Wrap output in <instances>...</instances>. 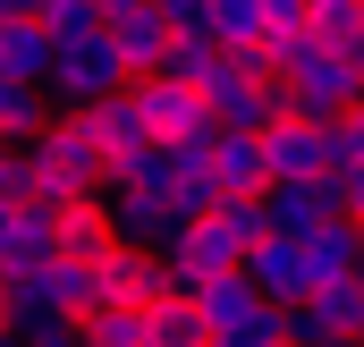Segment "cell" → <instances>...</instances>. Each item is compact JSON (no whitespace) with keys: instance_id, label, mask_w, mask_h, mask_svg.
<instances>
[{"instance_id":"3","label":"cell","mask_w":364,"mask_h":347,"mask_svg":"<svg viewBox=\"0 0 364 347\" xmlns=\"http://www.w3.org/2000/svg\"><path fill=\"white\" fill-rule=\"evenodd\" d=\"M43 93H51L60 110H93V102L127 93V68H119L110 34L93 26V34H68V43H51V77H43Z\"/></svg>"},{"instance_id":"20","label":"cell","mask_w":364,"mask_h":347,"mask_svg":"<svg viewBox=\"0 0 364 347\" xmlns=\"http://www.w3.org/2000/svg\"><path fill=\"white\" fill-rule=\"evenodd\" d=\"M203 220H212V237H220V246H229L237 262H246L255 246H263V237H272V212H263V195H220Z\"/></svg>"},{"instance_id":"33","label":"cell","mask_w":364,"mask_h":347,"mask_svg":"<svg viewBox=\"0 0 364 347\" xmlns=\"http://www.w3.org/2000/svg\"><path fill=\"white\" fill-rule=\"evenodd\" d=\"M0 347H26V339H17V331H9V339H0Z\"/></svg>"},{"instance_id":"5","label":"cell","mask_w":364,"mask_h":347,"mask_svg":"<svg viewBox=\"0 0 364 347\" xmlns=\"http://www.w3.org/2000/svg\"><path fill=\"white\" fill-rule=\"evenodd\" d=\"M9 305H17V322H43V314H60V322H85L93 314V262H34V271H17L9 279Z\"/></svg>"},{"instance_id":"11","label":"cell","mask_w":364,"mask_h":347,"mask_svg":"<svg viewBox=\"0 0 364 347\" xmlns=\"http://www.w3.org/2000/svg\"><path fill=\"white\" fill-rule=\"evenodd\" d=\"M161 271H170V288H178V297H195V288H212L220 271H246V262L212 237V220H186L178 237L161 246Z\"/></svg>"},{"instance_id":"21","label":"cell","mask_w":364,"mask_h":347,"mask_svg":"<svg viewBox=\"0 0 364 347\" xmlns=\"http://www.w3.org/2000/svg\"><path fill=\"white\" fill-rule=\"evenodd\" d=\"M305 255H314V279H322V288H331V279H356L364 229H356V220H331V229H314V237H305Z\"/></svg>"},{"instance_id":"34","label":"cell","mask_w":364,"mask_h":347,"mask_svg":"<svg viewBox=\"0 0 364 347\" xmlns=\"http://www.w3.org/2000/svg\"><path fill=\"white\" fill-rule=\"evenodd\" d=\"M356 144H364V110H356Z\"/></svg>"},{"instance_id":"24","label":"cell","mask_w":364,"mask_h":347,"mask_svg":"<svg viewBox=\"0 0 364 347\" xmlns=\"http://www.w3.org/2000/svg\"><path fill=\"white\" fill-rule=\"evenodd\" d=\"M153 347H212V322H203V305L170 288V297L153 305Z\"/></svg>"},{"instance_id":"23","label":"cell","mask_w":364,"mask_h":347,"mask_svg":"<svg viewBox=\"0 0 364 347\" xmlns=\"http://www.w3.org/2000/svg\"><path fill=\"white\" fill-rule=\"evenodd\" d=\"M305 34L322 51H364V0H305Z\"/></svg>"},{"instance_id":"18","label":"cell","mask_w":364,"mask_h":347,"mask_svg":"<svg viewBox=\"0 0 364 347\" xmlns=\"http://www.w3.org/2000/svg\"><path fill=\"white\" fill-rule=\"evenodd\" d=\"M93 119V144H102V161L119 170V161H136L153 136H144V110H136V93H110V102H93L85 110Z\"/></svg>"},{"instance_id":"26","label":"cell","mask_w":364,"mask_h":347,"mask_svg":"<svg viewBox=\"0 0 364 347\" xmlns=\"http://www.w3.org/2000/svg\"><path fill=\"white\" fill-rule=\"evenodd\" d=\"M212 34H220V51H255L263 43V0H212Z\"/></svg>"},{"instance_id":"4","label":"cell","mask_w":364,"mask_h":347,"mask_svg":"<svg viewBox=\"0 0 364 347\" xmlns=\"http://www.w3.org/2000/svg\"><path fill=\"white\" fill-rule=\"evenodd\" d=\"M203 102H212V127H255V136H263V127H279V119H296L288 85H279V77H255L237 51L220 60V77L203 85Z\"/></svg>"},{"instance_id":"9","label":"cell","mask_w":364,"mask_h":347,"mask_svg":"<svg viewBox=\"0 0 364 347\" xmlns=\"http://www.w3.org/2000/svg\"><path fill=\"white\" fill-rule=\"evenodd\" d=\"M170 297V271H161V255H144V246H110V255L93 262V305H161Z\"/></svg>"},{"instance_id":"29","label":"cell","mask_w":364,"mask_h":347,"mask_svg":"<svg viewBox=\"0 0 364 347\" xmlns=\"http://www.w3.org/2000/svg\"><path fill=\"white\" fill-rule=\"evenodd\" d=\"M0 203H26V144H0Z\"/></svg>"},{"instance_id":"14","label":"cell","mask_w":364,"mask_h":347,"mask_svg":"<svg viewBox=\"0 0 364 347\" xmlns=\"http://www.w3.org/2000/svg\"><path fill=\"white\" fill-rule=\"evenodd\" d=\"M51 262V212L43 203H0V279Z\"/></svg>"},{"instance_id":"27","label":"cell","mask_w":364,"mask_h":347,"mask_svg":"<svg viewBox=\"0 0 364 347\" xmlns=\"http://www.w3.org/2000/svg\"><path fill=\"white\" fill-rule=\"evenodd\" d=\"M102 26V0H43V34L68 43V34H93Z\"/></svg>"},{"instance_id":"25","label":"cell","mask_w":364,"mask_h":347,"mask_svg":"<svg viewBox=\"0 0 364 347\" xmlns=\"http://www.w3.org/2000/svg\"><path fill=\"white\" fill-rule=\"evenodd\" d=\"M220 60H229V51H220V34H178V43H170V60H161V77H178V85H212V77H220Z\"/></svg>"},{"instance_id":"8","label":"cell","mask_w":364,"mask_h":347,"mask_svg":"<svg viewBox=\"0 0 364 347\" xmlns=\"http://www.w3.org/2000/svg\"><path fill=\"white\" fill-rule=\"evenodd\" d=\"M288 347H364V288L331 279L305 305H288Z\"/></svg>"},{"instance_id":"7","label":"cell","mask_w":364,"mask_h":347,"mask_svg":"<svg viewBox=\"0 0 364 347\" xmlns=\"http://www.w3.org/2000/svg\"><path fill=\"white\" fill-rule=\"evenodd\" d=\"M127 93H136L153 144H212V136H220V127H212V102L195 85H178V77H136Z\"/></svg>"},{"instance_id":"32","label":"cell","mask_w":364,"mask_h":347,"mask_svg":"<svg viewBox=\"0 0 364 347\" xmlns=\"http://www.w3.org/2000/svg\"><path fill=\"white\" fill-rule=\"evenodd\" d=\"M0 17H43V0H0Z\"/></svg>"},{"instance_id":"6","label":"cell","mask_w":364,"mask_h":347,"mask_svg":"<svg viewBox=\"0 0 364 347\" xmlns=\"http://www.w3.org/2000/svg\"><path fill=\"white\" fill-rule=\"evenodd\" d=\"M102 34H110L127 85H136V77H161V60H170V43H178V26L161 17V0H110V9H102Z\"/></svg>"},{"instance_id":"31","label":"cell","mask_w":364,"mask_h":347,"mask_svg":"<svg viewBox=\"0 0 364 347\" xmlns=\"http://www.w3.org/2000/svg\"><path fill=\"white\" fill-rule=\"evenodd\" d=\"M17 331V305H9V279H0V339Z\"/></svg>"},{"instance_id":"2","label":"cell","mask_w":364,"mask_h":347,"mask_svg":"<svg viewBox=\"0 0 364 347\" xmlns=\"http://www.w3.org/2000/svg\"><path fill=\"white\" fill-rule=\"evenodd\" d=\"M279 85H288V102H296V119H356L364 110V60L314 43L305 60L279 68Z\"/></svg>"},{"instance_id":"28","label":"cell","mask_w":364,"mask_h":347,"mask_svg":"<svg viewBox=\"0 0 364 347\" xmlns=\"http://www.w3.org/2000/svg\"><path fill=\"white\" fill-rule=\"evenodd\" d=\"M322 186H331V203H339V220H356V229H364V161H348V170H331Z\"/></svg>"},{"instance_id":"10","label":"cell","mask_w":364,"mask_h":347,"mask_svg":"<svg viewBox=\"0 0 364 347\" xmlns=\"http://www.w3.org/2000/svg\"><path fill=\"white\" fill-rule=\"evenodd\" d=\"M246 279L263 288V305H305L322 279H314V255H305V237H263L255 255H246Z\"/></svg>"},{"instance_id":"35","label":"cell","mask_w":364,"mask_h":347,"mask_svg":"<svg viewBox=\"0 0 364 347\" xmlns=\"http://www.w3.org/2000/svg\"><path fill=\"white\" fill-rule=\"evenodd\" d=\"M279 347H288V339H279Z\"/></svg>"},{"instance_id":"22","label":"cell","mask_w":364,"mask_h":347,"mask_svg":"<svg viewBox=\"0 0 364 347\" xmlns=\"http://www.w3.org/2000/svg\"><path fill=\"white\" fill-rule=\"evenodd\" d=\"M77 331L85 347H153V305H93Z\"/></svg>"},{"instance_id":"13","label":"cell","mask_w":364,"mask_h":347,"mask_svg":"<svg viewBox=\"0 0 364 347\" xmlns=\"http://www.w3.org/2000/svg\"><path fill=\"white\" fill-rule=\"evenodd\" d=\"M212 178H220V195H272L263 136H255V127H220V136H212Z\"/></svg>"},{"instance_id":"16","label":"cell","mask_w":364,"mask_h":347,"mask_svg":"<svg viewBox=\"0 0 364 347\" xmlns=\"http://www.w3.org/2000/svg\"><path fill=\"white\" fill-rule=\"evenodd\" d=\"M195 305H203L212 339H220V331H246V322H263V314H272V305H263V288H255L246 271H220L212 288H195Z\"/></svg>"},{"instance_id":"30","label":"cell","mask_w":364,"mask_h":347,"mask_svg":"<svg viewBox=\"0 0 364 347\" xmlns=\"http://www.w3.org/2000/svg\"><path fill=\"white\" fill-rule=\"evenodd\" d=\"M161 17L178 34H212V0H161Z\"/></svg>"},{"instance_id":"17","label":"cell","mask_w":364,"mask_h":347,"mask_svg":"<svg viewBox=\"0 0 364 347\" xmlns=\"http://www.w3.org/2000/svg\"><path fill=\"white\" fill-rule=\"evenodd\" d=\"M0 77H9V85H43V77H51V34H43V17H0Z\"/></svg>"},{"instance_id":"19","label":"cell","mask_w":364,"mask_h":347,"mask_svg":"<svg viewBox=\"0 0 364 347\" xmlns=\"http://www.w3.org/2000/svg\"><path fill=\"white\" fill-rule=\"evenodd\" d=\"M263 212H272V237H314V229H331V220H339L331 186H272V195H263Z\"/></svg>"},{"instance_id":"15","label":"cell","mask_w":364,"mask_h":347,"mask_svg":"<svg viewBox=\"0 0 364 347\" xmlns=\"http://www.w3.org/2000/svg\"><path fill=\"white\" fill-rule=\"evenodd\" d=\"M110 203V229L127 237V246H144V255H161L170 237H178V212H170V195H102Z\"/></svg>"},{"instance_id":"12","label":"cell","mask_w":364,"mask_h":347,"mask_svg":"<svg viewBox=\"0 0 364 347\" xmlns=\"http://www.w3.org/2000/svg\"><path fill=\"white\" fill-rule=\"evenodd\" d=\"M110 246H119V229H110V203L102 195H77V203L51 212V255L60 262H102Z\"/></svg>"},{"instance_id":"1","label":"cell","mask_w":364,"mask_h":347,"mask_svg":"<svg viewBox=\"0 0 364 347\" xmlns=\"http://www.w3.org/2000/svg\"><path fill=\"white\" fill-rule=\"evenodd\" d=\"M102 144H93V119L85 110H51L43 119V136L26 144V203H43V212H60V203H77V195H102Z\"/></svg>"}]
</instances>
